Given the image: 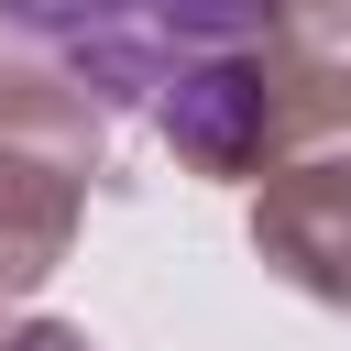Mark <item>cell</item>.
Wrapping results in <instances>:
<instances>
[{
  "label": "cell",
  "mask_w": 351,
  "mask_h": 351,
  "mask_svg": "<svg viewBox=\"0 0 351 351\" xmlns=\"http://www.w3.org/2000/svg\"><path fill=\"white\" fill-rule=\"evenodd\" d=\"M252 252L274 285H296L307 307H340L351 318V143H318V154H285L252 176Z\"/></svg>",
  "instance_id": "cell-4"
},
{
  "label": "cell",
  "mask_w": 351,
  "mask_h": 351,
  "mask_svg": "<svg viewBox=\"0 0 351 351\" xmlns=\"http://www.w3.org/2000/svg\"><path fill=\"white\" fill-rule=\"evenodd\" d=\"M285 0H0V77H66L99 110H154L186 66L285 33Z\"/></svg>",
  "instance_id": "cell-2"
},
{
  "label": "cell",
  "mask_w": 351,
  "mask_h": 351,
  "mask_svg": "<svg viewBox=\"0 0 351 351\" xmlns=\"http://www.w3.org/2000/svg\"><path fill=\"white\" fill-rule=\"evenodd\" d=\"M154 143L186 176H219V186H252L285 154L351 143V44L340 33H307V22L230 44V55L186 66L154 99Z\"/></svg>",
  "instance_id": "cell-1"
},
{
  "label": "cell",
  "mask_w": 351,
  "mask_h": 351,
  "mask_svg": "<svg viewBox=\"0 0 351 351\" xmlns=\"http://www.w3.org/2000/svg\"><path fill=\"white\" fill-rule=\"evenodd\" d=\"M88 186H110V110L66 77L11 66L0 77V307H22L77 252Z\"/></svg>",
  "instance_id": "cell-3"
},
{
  "label": "cell",
  "mask_w": 351,
  "mask_h": 351,
  "mask_svg": "<svg viewBox=\"0 0 351 351\" xmlns=\"http://www.w3.org/2000/svg\"><path fill=\"white\" fill-rule=\"evenodd\" d=\"M0 351H99V340H88L77 318H11V307H0Z\"/></svg>",
  "instance_id": "cell-5"
}]
</instances>
